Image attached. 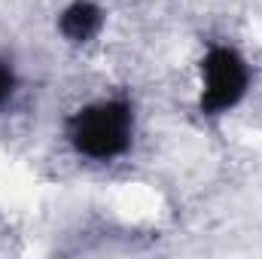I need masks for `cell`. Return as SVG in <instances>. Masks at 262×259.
I'll use <instances>...</instances> for the list:
<instances>
[{"label": "cell", "instance_id": "cell-1", "mask_svg": "<svg viewBox=\"0 0 262 259\" xmlns=\"http://www.w3.org/2000/svg\"><path fill=\"white\" fill-rule=\"evenodd\" d=\"M70 143L89 159H113L131 143V107L125 101H101L67 119Z\"/></svg>", "mask_w": 262, "mask_h": 259}, {"label": "cell", "instance_id": "cell-2", "mask_svg": "<svg viewBox=\"0 0 262 259\" xmlns=\"http://www.w3.org/2000/svg\"><path fill=\"white\" fill-rule=\"evenodd\" d=\"M204 73V95H201V110L204 113H223L235 107L247 89V64L235 49H210L207 58L201 61Z\"/></svg>", "mask_w": 262, "mask_h": 259}, {"label": "cell", "instance_id": "cell-3", "mask_svg": "<svg viewBox=\"0 0 262 259\" xmlns=\"http://www.w3.org/2000/svg\"><path fill=\"white\" fill-rule=\"evenodd\" d=\"M101 28V9L89 0H76L61 12V34L73 43H85Z\"/></svg>", "mask_w": 262, "mask_h": 259}, {"label": "cell", "instance_id": "cell-4", "mask_svg": "<svg viewBox=\"0 0 262 259\" xmlns=\"http://www.w3.org/2000/svg\"><path fill=\"white\" fill-rule=\"evenodd\" d=\"M12 85H15V76H12V70L0 61V104H3V101L12 95Z\"/></svg>", "mask_w": 262, "mask_h": 259}]
</instances>
